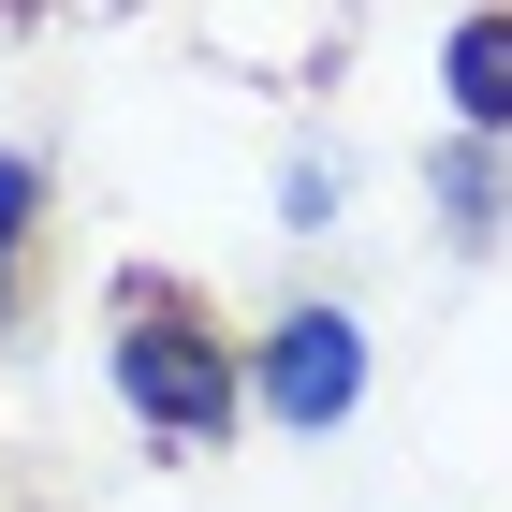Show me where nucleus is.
Returning a JSON list of instances; mask_svg holds the SVG:
<instances>
[{
  "label": "nucleus",
  "instance_id": "nucleus-6",
  "mask_svg": "<svg viewBox=\"0 0 512 512\" xmlns=\"http://www.w3.org/2000/svg\"><path fill=\"white\" fill-rule=\"evenodd\" d=\"M278 205H293V235H322V220H337V161H293V176H278Z\"/></svg>",
  "mask_w": 512,
  "mask_h": 512
},
{
  "label": "nucleus",
  "instance_id": "nucleus-5",
  "mask_svg": "<svg viewBox=\"0 0 512 512\" xmlns=\"http://www.w3.org/2000/svg\"><path fill=\"white\" fill-rule=\"evenodd\" d=\"M44 220V161H0V308H15V249Z\"/></svg>",
  "mask_w": 512,
  "mask_h": 512
},
{
  "label": "nucleus",
  "instance_id": "nucleus-3",
  "mask_svg": "<svg viewBox=\"0 0 512 512\" xmlns=\"http://www.w3.org/2000/svg\"><path fill=\"white\" fill-rule=\"evenodd\" d=\"M439 103H454L469 147L512 132V15H454V30H439Z\"/></svg>",
  "mask_w": 512,
  "mask_h": 512
},
{
  "label": "nucleus",
  "instance_id": "nucleus-2",
  "mask_svg": "<svg viewBox=\"0 0 512 512\" xmlns=\"http://www.w3.org/2000/svg\"><path fill=\"white\" fill-rule=\"evenodd\" d=\"M249 395H264V425H293V439L352 425V395H366V322H352V308H293V322H264Z\"/></svg>",
  "mask_w": 512,
  "mask_h": 512
},
{
  "label": "nucleus",
  "instance_id": "nucleus-1",
  "mask_svg": "<svg viewBox=\"0 0 512 512\" xmlns=\"http://www.w3.org/2000/svg\"><path fill=\"white\" fill-rule=\"evenodd\" d=\"M118 395H132L147 439H220L235 425V352H220L161 278H118Z\"/></svg>",
  "mask_w": 512,
  "mask_h": 512
},
{
  "label": "nucleus",
  "instance_id": "nucleus-4",
  "mask_svg": "<svg viewBox=\"0 0 512 512\" xmlns=\"http://www.w3.org/2000/svg\"><path fill=\"white\" fill-rule=\"evenodd\" d=\"M498 205H512V176H498V147H469V132H454V147H439V220H454V235H498Z\"/></svg>",
  "mask_w": 512,
  "mask_h": 512
}]
</instances>
